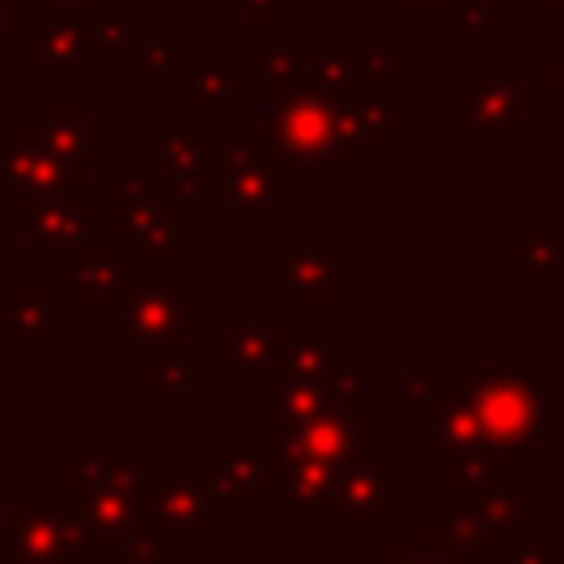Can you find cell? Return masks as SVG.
<instances>
[{
    "label": "cell",
    "mask_w": 564,
    "mask_h": 564,
    "mask_svg": "<svg viewBox=\"0 0 564 564\" xmlns=\"http://www.w3.org/2000/svg\"><path fill=\"white\" fill-rule=\"evenodd\" d=\"M0 441H4V392H0Z\"/></svg>",
    "instance_id": "28"
},
{
    "label": "cell",
    "mask_w": 564,
    "mask_h": 564,
    "mask_svg": "<svg viewBox=\"0 0 564 564\" xmlns=\"http://www.w3.org/2000/svg\"><path fill=\"white\" fill-rule=\"evenodd\" d=\"M97 229H101V220H93L79 207H44V212H35V234L44 242L48 264H75L88 251V242L101 238Z\"/></svg>",
    "instance_id": "21"
},
{
    "label": "cell",
    "mask_w": 564,
    "mask_h": 564,
    "mask_svg": "<svg viewBox=\"0 0 564 564\" xmlns=\"http://www.w3.org/2000/svg\"><path fill=\"white\" fill-rule=\"evenodd\" d=\"M123 551H128V564H163V555H167V542L154 533V529H137L128 542H123Z\"/></svg>",
    "instance_id": "27"
},
{
    "label": "cell",
    "mask_w": 564,
    "mask_h": 564,
    "mask_svg": "<svg viewBox=\"0 0 564 564\" xmlns=\"http://www.w3.org/2000/svg\"><path fill=\"white\" fill-rule=\"evenodd\" d=\"M410 498V471L388 458L383 445H361L339 471L330 489V524L361 529V524H383L392 507Z\"/></svg>",
    "instance_id": "5"
},
{
    "label": "cell",
    "mask_w": 564,
    "mask_h": 564,
    "mask_svg": "<svg viewBox=\"0 0 564 564\" xmlns=\"http://www.w3.org/2000/svg\"><path fill=\"white\" fill-rule=\"evenodd\" d=\"M445 388H449V370L441 361L405 370V401H410V410H427Z\"/></svg>",
    "instance_id": "26"
},
{
    "label": "cell",
    "mask_w": 564,
    "mask_h": 564,
    "mask_svg": "<svg viewBox=\"0 0 564 564\" xmlns=\"http://www.w3.org/2000/svg\"><path fill=\"white\" fill-rule=\"evenodd\" d=\"M507 471H511V463H507L494 445H480V449H471V454L445 463V480H449V489H458L463 498L494 489L498 480H507Z\"/></svg>",
    "instance_id": "24"
},
{
    "label": "cell",
    "mask_w": 564,
    "mask_h": 564,
    "mask_svg": "<svg viewBox=\"0 0 564 564\" xmlns=\"http://www.w3.org/2000/svg\"><path fill=\"white\" fill-rule=\"evenodd\" d=\"M141 516L167 546H203L207 529L229 520L203 467H150L141 471Z\"/></svg>",
    "instance_id": "4"
},
{
    "label": "cell",
    "mask_w": 564,
    "mask_h": 564,
    "mask_svg": "<svg viewBox=\"0 0 564 564\" xmlns=\"http://www.w3.org/2000/svg\"><path fill=\"white\" fill-rule=\"evenodd\" d=\"M322 405H326V392L317 379L273 375L264 383V427H295V423L313 419Z\"/></svg>",
    "instance_id": "23"
},
{
    "label": "cell",
    "mask_w": 564,
    "mask_h": 564,
    "mask_svg": "<svg viewBox=\"0 0 564 564\" xmlns=\"http://www.w3.org/2000/svg\"><path fill=\"white\" fill-rule=\"evenodd\" d=\"M273 141L295 163H317V159H330V154H339L348 163H361L366 159L361 141L344 128V119L335 115V106L330 101H317V97H304L291 110L273 115Z\"/></svg>",
    "instance_id": "10"
},
{
    "label": "cell",
    "mask_w": 564,
    "mask_h": 564,
    "mask_svg": "<svg viewBox=\"0 0 564 564\" xmlns=\"http://www.w3.org/2000/svg\"><path fill=\"white\" fill-rule=\"evenodd\" d=\"M282 471V516L286 524H330V489L335 471L322 458H291L278 467Z\"/></svg>",
    "instance_id": "15"
},
{
    "label": "cell",
    "mask_w": 564,
    "mask_h": 564,
    "mask_svg": "<svg viewBox=\"0 0 564 564\" xmlns=\"http://www.w3.org/2000/svg\"><path fill=\"white\" fill-rule=\"evenodd\" d=\"M489 551H463L427 524H392L361 551V564H485Z\"/></svg>",
    "instance_id": "14"
},
{
    "label": "cell",
    "mask_w": 564,
    "mask_h": 564,
    "mask_svg": "<svg viewBox=\"0 0 564 564\" xmlns=\"http://www.w3.org/2000/svg\"><path fill=\"white\" fill-rule=\"evenodd\" d=\"M348 361V348L344 344H330L326 326L322 322H295V326H282V357H278V375H291V379H326L335 366Z\"/></svg>",
    "instance_id": "17"
},
{
    "label": "cell",
    "mask_w": 564,
    "mask_h": 564,
    "mask_svg": "<svg viewBox=\"0 0 564 564\" xmlns=\"http://www.w3.org/2000/svg\"><path fill=\"white\" fill-rule=\"evenodd\" d=\"M0 322L9 344H62L66 339V317L57 304L44 300V291H0Z\"/></svg>",
    "instance_id": "18"
},
{
    "label": "cell",
    "mask_w": 564,
    "mask_h": 564,
    "mask_svg": "<svg viewBox=\"0 0 564 564\" xmlns=\"http://www.w3.org/2000/svg\"><path fill=\"white\" fill-rule=\"evenodd\" d=\"M203 471L225 507L251 502V507H278L282 502V471L247 445H207L203 449Z\"/></svg>",
    "instance_id": "11"
},
{
    "label": "cell",
    "mask_w": 564,
    "mask_h": 564,
    "mask_svg": "<svg viewBox=\"0 0 564 564\" xmlns=\"http://www.w3.org/2000/svg\"><path fill=\"white\" fill-rule=\"evenodd\" d=\"M423 414H427V449H423L427 467H445L485 445V427H480V414H476L467 388L449 383Z\"/></svg>",
    "instance_id": "13"
},
{
    "label": "cell",
    "mask_w": 564,
    "mask_h": 564,
    "mask_svg": "<svg viewBox=\"0 0 564 564\" xmlns=\"http://www.w3.org/2000/svg\"><path fill=\"white\" fill-rule=\"evenodd\" d=\"M4 555L9 564H84V542L66 511H57L40 485L4 511Z\"/></svg>",
    "instance_id": "6"
},
{
    "label": "cell",
    "mask_w": 564,
    "mask_h": 564,
    "mask_svg": "<svg viewBox=\"0 0 564 564\" xmlns=\"http://www.w3.org/2000/svg\"><path fill=\"white\" fill-rule=\"evenodd\" d=\"M119 234H101L88 242V251L70 264V282H66V304H106L119 282H123V251H119Z\"/></svg>",
    "instance_id": "16"
},
{
    "label": "cell",
    "mask_w": 564,
    "mask_h": 564,
    "mask_svg": "<svg viewBox=\"0 0 564 564\" xmlns=\"http://www.w3.org/2000/svg\"><path fill=\"white\" fill-rule=\"evenodd\" d=\"M366 445V410L348 405H322L313 419L295 427H264V458L273 467L291 458H322L330 467H344Z\"/></svg>",
    "instance_id": "7"
},
{
    "label": "cell",
    "mask_w": 564,
    "mask_h": 564,
    "mask_svg": "<svg viewBox=\"0 0 564 564\" xmlns=\"http://www.w3.org/2000/svg\"><path fill=\"white\" fill-rule=\"evenodd\" d=\"M282 357V326L269 322L264 304H247L242 322L225 339V379L234 388H264L278 375Z\"/></svg>",
    "instance_id": "12"
},
{
    "label": "cell",
    "mask_w": 564,
    "mask_h": 564,
    "mask_svg": "<svg viewBox=\"0 0 564 564\" xmlns=\"http://www.w3.org/2000/svg\"><path fill=\"white\" fill-rule=\"evenodd\" d=\"M141 445H110V449H66V520L75 524L79 542L93 546H123L141 524Z\"/></svg>",
    "instance_id": "1"
},
{
    "label": "cell",
    "mask_w": 564,
    "mask_h": 564,
    "mask_svg": "<svg viewBox=\"0 0 564 564\" xmlns=\"http://www.w3.org/2000/svg\"><path fill=\"white\" fill-rule=\"evenodd\" d=\"M564 229L560 225H538L524 234V242L507 247V264L524 269L529 286H564Z\"/></svg>",
    "instance_id": "22"
},
{
    "label": "cell",
    "mask_w": 564,
    "mask_h": 564,
    "mask_svg": "<svg viewBox=\"0 0 564 564\" xmlns=\"http://www.w3.org/2000/svg\"><path fill=\"white\" fill-rule=\"evenodd\" d=\"M207 379L203 366L185 357V348H145V405L154 410H176L189 401V392Z\"/></svg>",
    "instance_id": "20"
},
{
    "label": "cell",
    "mask_w": 564,
    "mask_h": 564,
    "mask_svg": "<svg viewBox=\"0 0 564 564\" xmlns=\"http://www.w3.org/2000/svg\"><path fill=\"white\" fill-rule=\"evenodd\" d=\"M106 308V344H137V348H185V330L207 322V308L185 295V286L167 282L163 269L137 264L123 269L119 291L101 304Z\"/></svg>",
    "instance_id": "3"
},
{
    "label": "cell",
    "mask_w": 564,
    "mask_h": 564,
    "mask_svg": "<svg viewBox=\"0 0 564 564\" xmlns=\"http://www.w3.org/2000/svg\"><path fill=\"white\" fill-rule=\"evenodd\" d=\"M264 282L282 291L291 308H339L348 300V273H344V247H291L278 264L264 269Z\"/></svg>",
    "instance_id": "8"
},
{
    "label": "cell",
    "mask_w": 564,
    "mask_h": 564,
    "mask_svg": "<svg viewBox=\"0 0 564 564\" xmlns=\"http://www.w3.org/2000/svg\"><path fill=\"white\" fill-rule=\"evenodd\" d=\"M225 172V216L229 225H282L286 194H282V163L269 150H234Z\"/></svg>",
    "instance_id": "9"
},
{
    "label": "cell",
    "mask_w": 564,
    "mask_h": 564,
    "mask_svg": "<svg viewBox=\"0 0 564 564\" xmlns=\"http://www.w3.org/2000/svg\"><path fill=\"white\" fill-rule=\"evenodd\" d=\"M463 388L480 414L485 445H494L511 467L524 463L529 445L546 441V366H467Z\"/></svg>",
    "instance_id": "2"
},
{
    "label": "cell",
    "mask_w": 564,
    "mask_h": 564,
    "mask_svg": "<svg viewBox=\"0 0 564 564\" xmlns=\"http://www.w3.org/2000/svg\"><path fill=\"white\" fill-rule=\"evenodd\" d=\"M498 551H502V564H564V546L551 542L542 524H529L516 542H507Z\"/></svg>",
    "instance_id": "25"
},
{
    "label": "cell",
    "mask_w": 564,
    "mask_h": 564,
    "mask_svg": "<svg viewBox=\"0 0 564 564\" xmlns=\"http://www.w3.org/2000/svg\"><path fill=\"white\" fill-rule=\"evenodd\" d=\"M524 502H529V489L516 485V480H498L494 489L463 498V507L471 511V520H476V529H480V538H485L489 551L516 542L529 529L524 524Z\"/></svg>",
    "instance_id": "19"
}]
</instances>
